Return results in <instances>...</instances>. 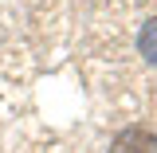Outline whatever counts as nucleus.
Instances as JSON below:
<instances>
[{
  "mask_svg": "<svg viewBox=\"0 0 157 153\" xmlns=\"http://www.w3.org/2000/svg\"><path fill=\"white\" fill-rule=\"evenodd\" d=\"M110 153H157V137L149 130H141V126H130V130H122L114 137Z\"/></svg>",
  "mask_w": 157,
  "mask_h": 153,
  "instance_id": "f257e3e1",
  "label": "nucleus"
},
{
  "mask_svg": "<svg viewBox=\"0 0 157 153\" xmlns=\"http://www.w3.org/2000/svg\"><path fill=\"white\" fill-rule=\"evenodd\" d=\"M137 51H141V59H145L149 67H157V16L141 24V32H137Z\"/></svg>",
  "mask_w": 157,
  "mask_h": 153,
  "instance_id": "f03ea898",
  "label": "nucleus"
}]
</instances>
